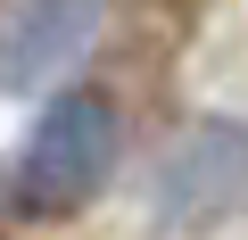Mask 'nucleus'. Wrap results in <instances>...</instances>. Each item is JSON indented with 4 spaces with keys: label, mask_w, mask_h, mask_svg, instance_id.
<instances>
[{
    "label": "nucleus",
    "mask_w": 248,
    "mask_h": 240,
    "mask_svg": "<svg viewBox=\"0 0 248 240\" xmlns=\"http://www.w3.org/2000/svg\"><path fill=\"white\" fill-rule=\"evenodd\" d=\"M116 166H124V108L108 91L75 83L33 116L25 149L0 174V207L17 224H66L116 182Z\"/></svg>",
    "instance_id": "obj_1"
},
{
    "label": "nucleus",
    "mask_w": 248,
    "mask_h": 240,
    "mask_svg": "<svg viewBox=\"0 0 248 240\" xmlns=\"http://www.w3.org/2000/svg\"><path fill=\"white\" fill-rule=\"evenodd\" d=\"M157 207H166V224H215V215L248 207V125H232V116L190 125L157 174Z\"/></svg>",
    "instance_id": "obj_2"
},
{
    "label": "nucleus",
    "mask_w": 248,
    "mask_h": 240,
    "mask_svg": "<svg viewBox=\"0 0 248 240\" xmlns=\"http://www.w3.org/2000/svg\"><path fill=\"white\" fill-rule=\"evenodd\" d=\"M108 0H17L0 17V91H42L91 58Z\"/></svg>",
    "instance_id": "obj_3"
}]
</instances>
